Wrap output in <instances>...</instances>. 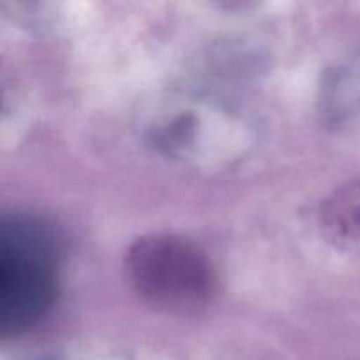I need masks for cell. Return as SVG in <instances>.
Segmentation results:
<instances>
[{"instance_id": "1", "label": "cell", "mask_w": 360, "mask_h": 360, "mask_svg": "<svg viewBox=\"0 0 360 360\" xmlns=\"http://www.w3.org/2000/svg\"><path fill=\"white\" fill-rule=\"evenodd\" d=\"M58 281L56 245L30 217H6L0 227V330L21 334L51 309Z\"/></svg>"}, {"instance_id": "2", "label": "cell", "mask_w": 360, "mask_h": 360, "mask_svg": "<svg viewBox=\"0 0 360 360\" xmlns=\"http://www.w3.org/2000/svg\"><path fill=\"white\" fill-rule=\"evenodd\" d=\"M127 276L151 308L188 315L206 308L214 294V271L207 257L186 239L151 234L127 253Z\"/></svg>"}, {"instance_id": "3", "label": "cell", "mask_w": 360, "mask_h": 360, "mask_svg": "<svg viewBox=\"0 0 360 360\" xmlns=\"http://www.w3.org/2000/svg\"><path fill=\"white\" fill-rule=\"evenodd\" d=\"M322 220L330 238L341 245L360 248V185L333 197L323 207Z\"/></svg>"}]
</instances>
